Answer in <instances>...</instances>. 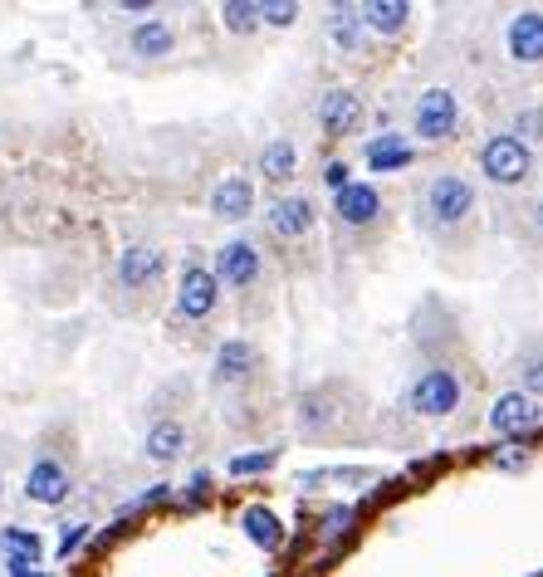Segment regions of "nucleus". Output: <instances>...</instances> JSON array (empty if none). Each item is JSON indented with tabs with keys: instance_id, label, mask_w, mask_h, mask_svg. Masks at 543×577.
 <instances>
[{
	"instance_id": "nucleus-28",
	"label": "nucleus",
	"mask_w": 543,
	"mask_h": 577,
	"mask_svg": "<svg viewBox=\"0 0 543 577\" xmlns=\"http://www.w3.org/2000/svg\"><path fill=\"white\" fill-rule=\"evenodd\" d=\"M299 20V5L285 0V5H259V25H275V30H289Z\"/></svg>"
},
{
	"instance_id": "nucleus-34",
	"label": "nucleus",
	"mask_w": 543,
	"mask_h": 577,
	"mask_svg": "<svg viewBox=\"0 0 543 577\" xmlns=\"http://www.w3.org/2000/svg\"><path fill=\"white\" fill-rule=\"evenodd\" d=\"M123 10H128V15H152V5H148V0H128Z\"/></svg>"
},
{
	"instance_id": "nucleus-2",
	"label": "nucleus",
	"mask_w": 543,
	"mask_h": 577,
	"mask_svg": "<svg viewBox=\"0 0 543 577\" xmlns=\"http://www.w3.org/2000/svg\"><path fill=\"white\" fill-rule=\"evenodd\" d=\"M480 176L495 186H524L534 176V147H524L515 132H489L480 142Z\"/></svg>"
},
{
	"instance_id": "nucleus-4",
	"label": "nucleus",
	"mask_w": 543,
	"mask_h": 577,
	"mask_svg": "<svg viewBox=\"0 0 543 577\" xmlns=\"http://www.w3.org/2000/svg\"><path fill=\"white\" fill-rule=\"evenodd\" d=\"M461 128V99L451 89H426L412 103V132L421 142H451Z\"/></svg>"
},
{
	"instance_id": "nucleus-1",
	"label": "nucleus",
	"mask_w": 543,
	"mask_h": 577,
	"mask_svg": "<svg viewBox=\"0 0 543 577\" xmlns=\"http://www.w3.org/2000/svg\"><path fill=\"white\" fill-rule=\"evenodd\" d=\"M475 206H480V192H475V182L461 176V172H436L431 182H426V192H421V216L431 220L436 230L470 226Z\"/></svg>"
},
{
	"instance_id": "nucleus-13",
	"label": "nucleus",
	"mask_w": 543,
	"mask_h": 577,
	"mask_svg": "<svg viewBox=\"0 0 543 577\" xmlns=\"http://www.w3.org/2000/svg\"><path fill=\"white\" fill-rule=\"evenodd\" d=\"M162 269H166V259H162V250H152V245H128L118 255V285L123 289H152L157 279H162Z\"/></svg>"
},
{
	"instance_id": "nucleus-22",
	"label": "nucleus",
	"mask_w": 543,
	"mask_h": 577,
	"mask_svg": "<svg viewBox=\"0 0 543 577\" xmlns=\"http://www.w3.org/2000/svg\"><path fill=\"white\" fill-rule=\"evenodd\" d=\"M142 450H148V460H157V465H172V460L186 450V426L182 422H157L148 431V440H142Z\"/></svg>"
},
{
	"instance_id": "nucleus-33",
	"label": "nucleus",
	"mask_w": 543,
	"mask_h": 577,
	"mask_svg": "<svg viewBox=\"0 0 543 577\" xmlns=\"http://www.w3.org/2000/svg\"><path fill=\"white\" fill-rule=\"evenodd\" d=\"M206 495H211V475L201 470V475H192V485H186V505H201Z\"/></svg>"
},
{
	"instance_id": "nucleus-5",
	"label": "nucleus",
	"mask_w": 543,
	"mask_h": 577,
	"mask_svg": "<svg viewBox=\"0 0 543 577\" xmlns=\"http://www.w3.org/2000/svg\"><path fill=\"white\" fill-rule=\"evenodd\" d=\"M216 285L221 289H255L259 275H265V255H259L255 240H226L221 250H216Z\"/></svg>"
},
{
	"instance_id": "nucleus-12",
	"label": "nucleus",
	"mask_w": 543,
	"mask_h": 577,
	"mask_svg": "<svg viewBox=\"0 0 543 577\" xmlns=\"http://www.w3.org/2000/svg\"><path fill=\"white\" fill-rule=\"evenodd\" d=\"M505 49L515 65L534 69L543 65V10H519L515 20L505 25Z\"/></svg>"
},
{
	"instance_id": "nucleus-29",
	"label": "nucleus",
	"mask_w": 543,
	"mask_h": 577,
	"mask_svg": "<svg viewBox=\"0 0 543 577\" xmlns=\"http://www.w3.org/2000/svg\"><path fill=\"white\" fill-rule=\"evenodd\" d=\"M83 539H89V523H65V533H59V558H74V553L83 549Z\"/></svg>"
},
{
	"instance_id": "nucleus-15",
	"label": "nucleus",
	"mask_w": 543,
	"mask_h": 577,
	"mask_svg": "<svg viewBox=\"0 0 543 577\" xmlns=\"http://www.w3.org/2000/svg\"><path fill=\"white\" fill-rule=\"evenodd\" d=\"M416 157L412 138H402V132H378V138H368V147H362V166L368 172H406Z\"/></svg>"
},
{
	"instance_id": "nucleus-32",
	"label": "nucleus",
	"mask_w": 543,
	"mask_h": 577,
	"mask_svg": "<svg viewBox=\"0 0 543 577\" xmlns=\"http://www.w3.org/2000/svg\"><path fill=\"white\" fill-rule=\"evenodd\" d=\"M348 182H353V176H348V162H328V166H323V186H328L333 196H338Z\"/></svg>"
},
{
	"instance_id": "nucleus-3",
	"label": "nucleus",
	"mask_w": 543,
	"mask_h": 577,
	"mask_svg": "<svg viewBox=\"0 0 543 577\" xmlns=\"http://www.w3.org/2000/svg\"><path fill=\"white\" fill-rule=\"evenodd\" d=\"M461 406V377L451 367H426L416 372V382L406 386V412L412 416H426V422H441Z\"/></svg>"
},
{
	"instance_id": "nucleus-18",
	"label": "nucleus",
	"mask_w": 543,
	"mask_h": 577,
	"mask_svg": "<svg viewBox=\"0 0 543 577\" xmlns=\"http://www.w3.org/2000/svg\"><path fill=\"white\" fill-rule=\"evenodd\" d=\"M240 529H245V539L255 543L259 553H279V549H285V523H279V513L265 509V505L240 509Z\"/></svg>"
},
{
	"instance_id": "nucleus-8",
	"label": "nucleus",
	"mask_w": 543,
	"mask_h": 577,
	"mask_svg": "<svg viewBox=\"0 0 543 577\" xmlns=\"http://www.w3.org/2000/svg\"><path fill=\"white\" fill-rule=\"evenodd\" d=\"M362 99L353 89H323L319 93V132L323 138H353L358 132V123H362Z\"/></svg>"
},
{
	"instance_id": "nucleus-7",
	"label": "nucleus",
	"mask_w": 543,
	"mask_h": 577,
	"mask_svg": "<svg viewBox=\"0 0 543 577\" xmlns=\"http://www.w3.org/2000/svg\"><path fill=\"white\" fill-rule=\"evenodd\" d=\"M216 309H221V285H216V275L206 265H186L182 285H176V313L201 323V319H211Z\"/></svg>"
},
{
	"instance_id": "nucleus-23",
	"label": "nucleus",
	"mask_w": 543,
	"mask_h": 577,
	"mask_svg": "<svg viewBox=\"0 0 543 577\" xmlns=\"http://www.w3.org/2000/svg\"><path fill=\"white\" fill-rule=\"evenodd\" d=\"M0 549H5V558L35 563V568H39V553H45V543H39V533H30V529H5V533H0Z\"/></svg>"
},
{
	"instance_id": "nucleus-35",
	"label": "nucleus",
	"mask_w": 543,
	"mask_h": 577,
	"mask_svg": "<svg viewBox=\"0 0 543 577\" xmlns=\"http://www.w3.org/2000/svg\"><path fill=\"white\" fill-rule=\"evenodd\" d=\"M10 577H55V573H45V568H20V573H10Z\"/></svg>"
},
{
	"instance_id": "nucleus-19",
	"label": "nucleus",
	"mask_w": 543,
	"mask_h": 577,
	"mask_svg": "<svg viewBox=\"0 0 543 577\" xmlns=\"http://www.w3.org/2000/svg\"><path fill=\"white\" fill-rule=\"evenodd\" d=\"M128 49L138 59H166L176 49V30L166 25V20H138V25L128 30Z\"/></svg>"
},
{
	"instance_id": "nucleus-36",
	"label": "nucleus",
	"mask_w": 543,
	"mask_h": 577,
	"mask_svg": "<svg viewBox=\"0 0 543 577\" xmlns=\"http://www.w3.org/2000/svg\"><path fill=\"white\" fill-rule=\"evenodd\" d=\"M534 226L543 230V201H534Z\"/></svg>"
},
{
	"instance_id": "nucleus-37",
	"label": "nucleus",
	"mask_w": 543,
	"mask_h": 577,
	"mask_svg": "<svg viewBox=\"0 0 543 577\" xmlns=\"http://www.w3.org/2000/svg\"><path fill=\"white\" fill-rule=\"evenodd\" d=\"M0 489H5V480H0Z\"/></svg>"
},
{
	"instance_id": "nucleus-11",
	"label": "nucleus",
	"mask_w": 543,
	"mask_h": 577,
	"mask_svg": "<svg viewBox=\"0 0 543 577\" xmlns=\"http://www.w3.org/2000/svg\"><path fill=\"white\" fill-rule=\"evenodd\" d=\"M69 489H74V480H69V470L59 465V460L39 455L35 465H30V475H25V499H30V505L59 509L69 499Z\"/></svg>"
},
{
	"instance_id": "nucleus-6",
	"label": "nucleus",
	"mask_w": 543,
	"mask_h": 577,
	"mask_svg": "<svg viewBox=\"0 0 543 577\" xmlns=\"http://www.w3.org/2000/svg\"><path fill=\"white\" fill-rule=\"evenodd\" d=\"M543 426V402H534V396H524L519 386H509V392L495 396V406H489V431L495 436H529Z\"/></svg>"
},
{
	"instance_id": "nucleus-26",
	"label": "nucleus",
	"mask_w": 543,
	"mask_h": 577,
	"mask_svg": "<svg viewBox=\"0 0 543 577\" xmlns=\"http://www.w3.org/2000/svg\"><path fill=\"white\" fill-rule=\"evenodd\" d=\"M279 450H250V455H235L231 460V475L245 480V475H265V470H275Z\"/></svg>"
},
{
	"instance_id": "nucleus-16",
	"label": "nucleus",
	"mask_w": 543,
	"mask_h": 577,
	"mask_svg": "<svg viewBox=\"0 0 543 577\" xmlns=\"http://www.w3.org/2000/svg\"><path fill=\"white\" fill-rule=\"evenodd\" d=\"M255 362H259L255 343H245V338H226L221 348H216V362H211L216 386H240L250 372H255Z\"/></svg>"
},
{
	"instance_id": "nucleus-14",
	"label": "nucleus",
	"mask_w": 543,
	"mask_h": 577,
	"mask_svg": "<svg viewBox=\"0 0 543 577\" xmlns=\"http://www.w3.org/2000/svg\"><path fill=\"white\" fill-rule=\"evenodd\" d=\"M250 211H255V182L250 176H240V172H231V176H221L216 182V192H211V216L216 220H245Z\"/></svg>"
},
{
	"instance_id": "nucleus-24",
	"label": "nucleus",
	"mask_w": 543,
	"mask_h": 577,
	"mask_svg": "<svg viewBox=\"0 0 543 577\" xmlns=\"http://www.w3.org/2000/svg\"><path fill=\"white\" fill-rule=\"evenodd\" d=\"M221 25L231 30V35H255V30H259V5H255V0H226Z\"/></svg>"
},
{
	"instance_id": "nucleus-17",
	"label": "nucleus",
	"mask_w": 543,
	"mask_h": 577,
	"mask_svg": "<svg viewBox=\"0 0 543 577\" xmlns=\"http://www.w3.org/2000/svg\"><path fill=\"white\" fill-rule=\"evenodd\" d=\"M323 30H328V45L338 55H362V45H368V25H362L358 5H333Z\"/></svg>"
},
{
	"instance_id": "nucleus-31",
	"label": "nucleus",
	"mask_w": 543,
	"mask_h": 577,
	"mask_svg": "<svg viewBox=\"0 0 543 577\" xmlns=\"http://www.w3.org/2000/svg\"><path fill=\"white\" fill-rule=\"evenodd\" d=\"M348 523H353V509H348V505H338V509H328V513H323V523H319V529L328 533V539H338V533L348 529Z\"/></svg>"
},
{
	"instance_id": "nucleus-27",
	"label": "nucleus",
	"mask_w": 543,
	"mask_h": 577,
	"mask_svg": "<svg viewBox=\"0 0 543 577\" xmlns=\"http://www.w3.org/2000/svg\"><path fill=\"white\" fill-rule=\"evenodd\" d=\"M515 138L519 142H543V113L539 108H524V113H519V118H515Z\"/></svg>"
},
{
	"instance_id": "nucleus-10",
	"label": "nucleus",
	"mask_w": 543,
	"mask_h": 577,
	"mask_svg": "<svg viewBox=\"0 0 543 577\" xmlns=\"http://www.w3.org/2000/svg\"><path fill=\"white\" fill-rule=\"evenodd\" d=\"M265 226H269V235H279V240H304L313 226H319V206L309 201V196H275V201L265 206Z\"/></svg>"
},
{
	"instance_id": "nucleus-20",
	"label": "nucleus",
	"mask_w": 543,
	"mask_h": 577,
	"mask_svg": "<svg viewBox=\"0 0 543 577\" xmlns=\"http://www.w3.org/2000/svg\"><path fill=\"white\" fill-rule=\"evenodd\" d=\"M362 25H368V35H388L396 39L406 30V20H412V5L406 0H368V5H358Z\"/></svg>"
},
{
	"instance_id": "nucleus-21",
	"label": "nucleus",
	"mask_w": 543,
	"mask_h": 577,
	"mask_svg": "<svg viewBox=\"0 0 543 577\" xmlns=\"http://www.w3.org/2000/svg\"><path fill=\"white\" fill-rule=\"evenodd\" d=\"M294 172H299V147H294V138H269L265 152H259V176H265V182L285 186Z\"/></svg>"
},
{
	"instance_id": "nucleus-25",
	"label": "nucleus",
	"mask_w": 543,
	"mask_h": 577,
	"mask_svg": "<svg viewBox=\"0 0 543 577\" xmlns=\"http://www.w3.org/2000/svg\"><path fill=\"white\" fill-rule=\"evenodd\" d=\"M515 372H519V392L543 402V353H524V358L515 362Z\"/></svg>"
},
{
	"instance_id": "nucleus-9",
	"label": "nucleus",
	"mask_w": 543,
	"mask_h": 577,
	"mask_svg": "<svg viewBox=\"0 0 543 577\" xmlns=\"http://www.w3.org/2000/svg\"><path fill=\"white\" fill-rule=\"evenodd\" d=\"M333 216H338L343 230H368L382 220V192L372 182H348L338 196H333Z\"/></svg>"
},
{
	"instance_id": "nucleus-30",
	"label": "nucleus",
	"mask_w": 543,
	"mask_h": 577,
	"mask_svg": "<svg viewBox=\"0 0 543 577\" xmlns=\"http://www.w3.org/2000/svg\"><path fill=\"white\" fill-rule=\"evenodd\" d=\"M489 460H495V470H524L529 465V450L524 446H499Z\"/></svg>"
}]
</instances>
